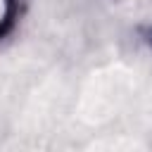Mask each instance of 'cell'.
Segmentation results:
<instances>
[{"label": "cell", "mask_w": 152, "mask_h": 152, "mask_svg": "<svg viewBox=\"0 0 152 152\" xmlns=\"http://www.w3.org/2000/svg\"><path fill=\"white\" fill-rule=\"evenodd\" d=\"M0 14H2V0H0Z\"/></svg>", "instance_id": "cell-1"}]
</instances>
